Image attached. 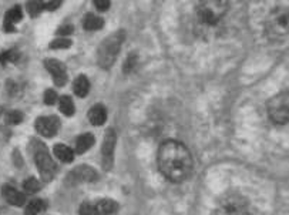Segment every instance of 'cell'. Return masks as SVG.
Instances as JSON below:
<instances>
[{"label":"cell","mask_w":289,"mask_h":215,"mask_svg":"<svg viewBox=\"0 0 289 215\" xmlns=\"http://www.w3.org/2000/svg\"><path fill=\"white\" fill-rule=\"evenodd\" d=\"M17 59H19V52L17 50H6V52L0 53V63L1 65L17 62Z\"/></svg>","instance_id":"obj_23"},{"label":"cell","mask_w":289,"mask_h":215,"mask_svg":"<svg viewBox=\"0 0 289 215\" xmlns=\"http://www.w3.org/2000/svg\"><path fill=\"white\" fill-rule=\"evenodd\" d=\"M251 207L246 198L239 194H228L223 197L217 207V215H251Z\"/></svg>","instance_id":"obj_4"},{"label":"cell","mask_w":289,"mask_h":215,"mask_svg":"<svg viewBox=\"0 0 289 215\" xmlns=\"http://www.w3.org/2000/svg\"><path fill=\"white\" fill-rule=\"evenodd\" d=\"M227 11L228 0H201L197 7L198 19L207 26L218 24Z\"/></svg>","instance_id":"obj_3"},{"label":"cell","mask_w":289,"mask_h":215,"mask_svg":"<svg viewBox=\"0 0 289 215\" xmlns=\"http://www.w3.org/2000/svg\"><path fill=\"white\" fill-rule=\"evenodd\" d=\"M58 101V96L56 94L55 90H47L45 93V103L47 106H53L55 103Z\"/></svg>","instance_id":"obj_28"},{"label":"cell","mask_w":289,"mask_h":215,"mask_svg":"<svg viewBox=\"0 0 289 215\" xmlns=\"http://www.w3.org/2000/svg\"><path fill=\"white\" fill-rule=\"evenodd\" d=\"M61 4H63V0H49L47 3H45L46 9L50 11L57 10Z\"/></svg>","instance_id":"obj_31"},{"label":"cell","mask_w":289,"mask_h":215,"mask_svg":"<svg viewBox=\"0 0 289 215\" xmlns=\"http://www.w3.org/2000/svg\"><path fill=\"white\" fill-rule=\"evenodd\" d=\"M94 6L97 7V10L100 11H106L110 9L112 6V0H93Z\"/></svg>","instance_id":"obj_30"},{"label":"cell","mask_w":289,"mask_h":215,"mask_svg":"<svg viewBox=\"0 0 289 215\" xmlns=\"http://www.w3.org/2000/svg\"><path fill=\"white\" fill-rule=\"evenodd\" d=\"M36 129L45 137H53V136H56L57 131L60 129V121L57 117H53V116L52 117L50 116L40 117L36 121Z\"/></svg>","instance_id":"obj_11"},{"label":"cell","mask_w":289,"mask_h":215,"mask_svg":"<svg viewBox=\"0 0 289 215\" xmlns=\"http://www.w3.org/2000/svg\"><path fill=\"white\" fill-rule=\"evenodd\" d=\"M158 167L170 181L182 183L192 172V158L188 148L178 141H166L158 151Z\"/></svg>","instance_id":"obj_1"},{"label":"cell","mask_w":289,"mask_h":215,"mask_svg":"<svg viewBox=\"0 0 289 215\" xmlns=\"http://www.w3.org/2000/svg\"><path fill=\"white\" fill-rule=\"evenodd\" d=\"M34 161L37 165V170L40 172L42 178L45 181L53 180L55 174H56V164L52 160L49 151L43 144H37L34 148Z\"/></svg>","instance_id":"obj_6"},{"label":"cell","mask_w":289,"mask_h":215,"mask_svg":"<svg viewBox=\"0 0 289 215\" xmlns=\"http://www.w3.org/2000/svg\"><path fill=\"white\" fill-rule=\"evenodd\" d=\"M53 152H55L57 160H60V161L71 162L74 160V151L64 144H57Z\"/></svg>","instance_id":"obj_17"},{"label":"cell","mask_w":289,"mask_h":215,"mask_svg":"<svg viewBox=\"0 0 289 215\" xmlns=\"http://www.w3.org/2000/svg\"><path fill=\"white\" fill-rule=\"evenodd\" d=\"M268 113L269 117L277 124H287L289 119V100L288 93H279L272 97L268 103Z\"/></svg>","instance_id":"obj_5"},{"label":"cell","mask_w":289,"mask_h":215,"mask_svg":"<svg viewBox=\"0 0 289 215\" xmlns=\"http://www.w3.org/2000/svg\"><path fill=\"white\" fill-rule=\"evenodd\" d=\"M268 32L274 37H282L288 33V11L285 9L274 11L268 22Z\"/></svg>","instance_id":"obj_7"},{"label":"cell","mask_w":289,"mask_h":215,"mask_svg":"<svg viewBox=\"0 0 289 215\" xmlns=\"http://www.w3.org/2000/svg\"><path fill=\"white\" fill-rule=\"evenodd\" d=\"M96 180H97V172L94 171L91 167H89V165H81V167L74 168L67 177V181L71 185L83 183H93Z\"/></svg>","instance_id":"obj_9"},{"label":"cell","mask_w":289,"mask_h":215,"mask_svg":"<svg viewBox=\"0 0 289 215\" xmlns=\"http://www.w3.org/2000/svg\"><path fill=\"white\" fill-rule=\"evenodd\" d=\"M73 90L76 93V96L78 97H86L90 91V81L86 75H78L77 78L74 80L73 84Z\"/></svg>","instance_id":"obj_18"},{"label":"cell","mask_w":289,"mask_h":215,"mask_svg":"<svg viewBox=\"0 0 289 215\" xmlns=\"http://www.w3.org/2000/svg\"><path fill=\"white\" fill-rule=\"evenodd\" d=\"M73 33V26H63L57 30V36L58 37H68Z\"/></svg>","instance_id":"obj_32"},{"label":"cell","mask_w":289,"mask_h":215,"mask_svg":"<svg viewBox=\"0 0 289 215\" xmlns=\"http://www.w3.org/2000/svg\"><path fill=\"white\" fill-rule=\"evenodd\" d=\"M89 120L93 126H103L107 120V110L101 104H96L90 108Z\"/></svg>","instance_id":"obj_14"},{"label":"cell","mask_w":289,"mask_h":215,"mask_svg":"<svg viewBox=\"0 0 289 215\" xmlns=\"http://www.w3.org/2000/svg\"><path fill=\"white\" fill-rule=\"evenodd\" d=\"M71 46V40L68 37H57L56 40H53L50 47L56 49V50H63V49H68Z\"/></svg>","instance_id":"obj_25"},{"label":"cell","mask_w":289,"mask_h":215,"mask_svg":"<svg viewBox=\"0 0 289 215\" xmlns=\"http://www.w3.org/2000/svg\"><path fill=\"white\" fill-rule=\"evenodd\" d=\"M116 143H117V136L114 130H109L104 136L103 141V150H101V158H103V165L106 170L112 168L113 161H114V150H116Z\"/></svg>","instance_id":"obj_8"},{"label":"cell","mask_w":289,"mask_h":215,"mask_svg":"<svg viewBox=\"0 0 289 215\" xmlns=\"http://www.w3.org/2000/svg\"><path fill=\"white\" fill-rule=\"evenodd\" d=\"M6 120H7V123L9 124H20L23 120V114L20 111H10V113H7L6 114Z\"/></svg>","instance_id":"obj_27"},{"label":"cell","mask_w":289,"mask_h":215,"mask_svg":"<svg viewBox=\"0 0 289 215\" xmlns=\"http://www.w3.org/2000/svg\"><path fill=\"white\" fill-rule=\"evenodd\" d=\"M124 39H125V33L120 30V32L110 34L100 44L99 52H97V60H99V65L103 69H110L116 63L117 56L120 53L121 46L124 43Z\"/></svg>","instance_id":"obj_2"},{"label":"cell","mask_w":289,"mask_h":215,"mask_svg":"<svg viewBox=\"0 0 289 215\" xmlns=\"http://www.w3.org/2000/svg\"><path fill=\"white\" fill-rule=\"evenodd\" d=\"M26 9H27V13L30 14V17H37L46 9L45 1L43 0H30V1H27Z\"/></svg>","instance_id":"obj_22"},{"label":"cell","mask_w":289,"mask_h":215,"mask_svg":"<svg viewBox=\"0 0 289 215\" xmlns=\"http://www.w3.org/2000/svg\"><path fill=\"white\" fill-rule=\"evenodd\" d=\"M23 188H24V193L34 194L40 190V183L36 178H29L23 183Z\"/></svg>","instance_id":"obj_24"},{"label":"cell","mask_w":289,"mask_h":215,"mask_svg":"<svg viewBox=\"0 0 289 215\" xmlns=\"http://www.w3.org/2000/svg\"><path fill=\"white\" fill-rule=\"evenodd\" d=\"M94 207L97 215H116L118 211V205L113 200H101Z\"/></svg>","instance_id":"obj_15"},{"label":"cell","mask_w":289,"mask_h":215,"mask_svg":"<svg viewBox=\"0 0 289 215\" xmlns=\"http://www.w3.org/2000/svg\"><path fill=\"white\" fill-rule=\"evenodd\" d=\"M47 72L53 77V81L56 86H64L67 81V69L66 66L56 59H47L45 62Z\"/></svg>","instance_id":"obj_10"},{"label":"cell","mask_w":289,"mask_h":215,"mask_svg":"<svg viewBox=\"0 0 289 215\" xmlns=\"http://www.w3.org/2000/svg\"><path fill=\"white\" fill-rule=\"evenodd\" d=\"M137 63H138L137 54H130V56L127 57V60H125V63H124V72H125V73H131V72H134V69L137 67Z\"/></svg>","instance_id":"obj_26"},{"label":"cell","mask_w":289,"mask_h":215,"mask_svg":"<svg viewBox=\"0 0 289 215\" xmlns=\"http://www.w3.org/2000/svg\"><path fill=\"white\" fill-rule=\"evenodd\" d=\"M23 13L22 9L19 6L11 7L10 10H7V13L4 14V20H3V30L7 33L14 32L16 24L22 20Z\"/></svg>","instance_id":"obj_12"},{"label":"cell","mask_w":289,"mask_h":215,"mask_svg":"<svg viewBox=\"0 0 289 215\" xmlns=\"http://www.w3.org/2000/svg\"><path fill=\"white\" fill-rule=\"evenodd\" d=\"M46 210V203L43 200H33L26 207L24 215H40Z\"/></svg>","instance_id":"obj_21"},{"label":"cell","mask_w":289,"mask_h":215,"mask_svg":"<svg viewBox=\"0 0 289 215\" xmlns=\"http://www.w3.org/2000/svg\"><path fill=\"white\" fill-rule=\"evenodd\" d=\"M93 144H94V137L91 134H83L76 141V152L84 154L86 151H89L93 147Z\"/></svg>","instance_id":"obj_19"},{"label":"cell","mask_w":289,"mask_h":215,"mask_svg":"<svg viewBox=\"0 0 289 215\" xmlns=\"http://www.w3.org/2000/svg\"><path fill=\"white\" fill-rule=\"evenodd\" d=\"M80 215H97L96 207L93 204H89V203L83 204L80 207Z\"/></svg>","instance_id":"obj_29"},{"label":"cell","mask_w":289,"mask_h":215,"mask_svg":"<svg viewBox=\"0 0 289 215\" xmlns=\"http://www.w3.org/2000/svg\"><path fill=\"white\" fill-rule=\"evenodd\" d=\"M83 26H84V29L89 30V32H96V30L103 29L104 20L101 19L100 16H96V14H93V13H89V14H86L84 19H83Z\"/></svg>","instance_id":"obj_16"},{"label":"cell","mask_w":289,"mask_h":215,"mask_svg":"<svg viewBox=\"0 0 289 215\" xmlns=\"http://www.w3.org/2000/svg\"><path fill=\"white\" fill-rule=\"evenodd\" d=\"M1 113H3V108L0 107V114H1Z\"/></svg>","instance_id":"obj_33"},{"label":"cell","mask_w":289,"mask_h":215,"mask_svg":"<svg viewBox=\"0 0 289 215\" xmlns=\"http://www.w3.org/2000/svg\"><path fill=\"white\" fill-rule=\"evenodd\" d=\"M1 194H3V197H4V200H6L9 204L14 205V207H22V205L26 204V195L23 193H20L19 190H16L14 187L4 185L3 190H1Z\"/></svg>","instance_id":"obj_13"},{"label":"cell","mask_w":289,"mask_h":215,"mask_svg":"<svg viewBox=\"0 0 289 215\" xmlns=\"http://www.w3.org/2000/svg\"><path fill=\"white\" fill-rule=\"evenodd\" d=\"M58 107H60V111H61L64 116H67V117L73 116L74 111H76L74 103H73V100H71L68 96H61L58 98Z\"/></svg>","instance_id":"obj_20"}]
</instances>
